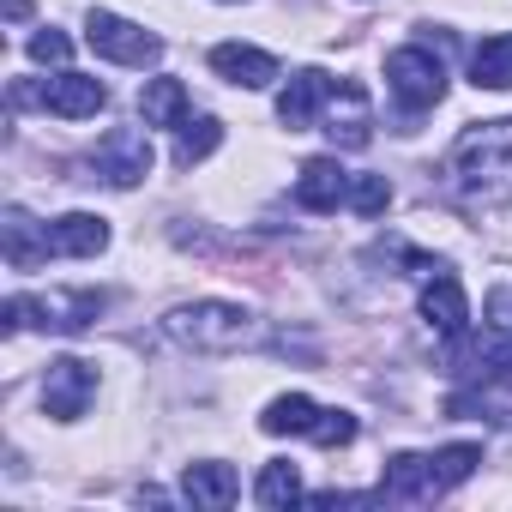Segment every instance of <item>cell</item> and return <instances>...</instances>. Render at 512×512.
Here are the masks:
<instances>
[{
  "label": "cell",
  "mask_w": 512,
  "mask_h": 512,
  "mask_svg": "<svg viewBox=\"0 0 512 512\" xmlns=\"http://www.w3.org/2000/svg\"><path fill=\"white\" fill-rule=\"evenodd\" d=\"M452 181L464 199L500 205L512 199V121H476L452 145Z\"/></svg>",
  "instance_id": "1"
},
{
  "label": "cell",
  "mask_w": 512,
  "mask_h": 512,
  "mask_svg": "<svg viewBox=\"0 0 512 512\" xmlns=\"http://www.w3.org/2000/svg\"><path fill=\"white\" fill-rule=\"evenodd\" d=\"M163 332L181 350H199V356H235L247 344H260V320L241 302H187L163 320Z\"/></svg>",
  "instance_id": "2"
},
{
  "label": "cell",
  "mask_w": 512,
  "mask_h": 512,
  "mask_svg": "<svg viewBox=\"0 0 512 512\" xmlns=\"http://www.w3.org/2000/svg\"><path fill=\"white\" fill-rule=\"evenodd\" d=\"M85 43H91L103 61H115V67H157V61H163V43H157L151 31H139L133 19L103 13V7L85 19Z\"/></svg>",
  "instance_id": "3"
},
{
  "label": "cell",
  "mask_w": 512,
  "mask_h": 512,
  "mask_svg": "<svg viewBox=\"0 0 512 512\" xmlns=\"http://www.w3.org/2000/svg\"><path fill=\"white\" fill-rule=\"evenodd\" d=\"M386 85H392V97L416 115V109H434V103L446 97V67H440L434 49H392V55H386Z\"/></svg>",
  "instance_id": "4"
},
{
  "label": "cell",
  "mask_w": 512,
  "mask_h": 512,
  "mask_svg": "<svg viewBox=\"0 0 512 512\" xmlns=\"http://www.w3.org/2000/svg\"><path fill=\"white\" fill-rule=\"evenodd\" d=\"M91 398H97V368L79 362V356H55L49 374H43V410L55 422H79L91 410Z\"/></svg>",
  "instance_id": "5"
},
{
  "label": "cell",
  "mask_w": 512,
  "mask_h": 512,
  "mask_svg": "<svg viewBox=\"0 0 512 512\" xmlns=\"http://www.w3.org/2000/svg\"><path fill=\"white\" fill-rule=\"evenodd\" d=\"M151 163H157V151H151V139H145L139 127H115V133H103V145H97V175H103L109 187H139V181L151 175Z\"/></svg>",
  "instance_id": "6"
},
{
  "label": "cell",
  "mask_w": 512,
  "mask_h": 512,
  "mask_svg": "<svg viewBox=\"0 0 512 512\" xmlns=\"http://www.w3.org/2000/svg\"><path fill=\"white\" fill-rule=\"evenodd\" d=\"M350 187H356V175L338 157H308L296 175V205L302 211H338V205H350Z\"/></svg>",
  "instance_id": "7"
},
{
  "label": "cell",
  "mask_w": 512,
  "mask_h": 512,
  "mask_svg": "<svg viewBox=\"0 0 512 512\" xmlns=\"http://www.w3.org/2000/svg\"><path fill=\"white\" fill-rule=\"evenodd\" d=\"M37 103H43L49 115H61V121H91V115L109 103V91H103V79H91V73H55V79L37 91Z\"/></svg>",
  "instance_id": "8"
},
{
  "label": "cell",
  "mask_w": 512,
  "mask_h": 512,
  "mask_svg": "<svg viewBox=\"0 0 512 512\" xmlns=\"http://www.w3.org/2000/svg\"><path fill=\"white\" fill-rule=\"evenodd\" d=\"M332 91H338V79H332V73L302 67V73L284 85V97H278V121H284L290 133H308V127H314V115H320V103H332Z\"/></svg>",
  "instance_id": "9"
},
{
  "label": "cell",
  "mask_w": 512,
  "mask_h": 512,
  "mask_svg": "<svg viewBox=\"0 0 512 512\" xmlns=\"http://www.w3.org/2000/svg\"><path fill=\"white\" fill-rule=\"evenodd\" d=\"M326 133H332L344 151H362V145L374 139V121H368V91H362L356 79H344V85L332 91V103H326Z\"/></svg>",
  "instance_id": "10"
},
{
  "label": "cell",
  "mask_w": 512,
  "mask_h": 512,
  "mask_svg": "<svg viewBox=\"0 0 512 512\" xmlns=\"http://www.w3.org/2000/svg\"><path fill=\"white\" fill-rule=\"evenodd\" d=\"M211 73L229 79V85H241V91H266L278 79V61L266 49H253V43H217L211 49Z\"/></svg>",
  "instance_id": "11"
},
{
  "label": "cell",
  "mask_w": 512,
  "mask_h": 512,
  "mask_svg": "<svg viewBox=\"0 0 512 512\" xmlns=\"http://www.w3.org/2000/svg\"><path fill=\"white\" fill-rule=\"evenodd\" d=\"M434 494H440L434 452H398V458H386L380 500H434Z\"/></svg>",
  "instance_id": "12"
},
{
  "label": "cell",
  "mask_w": 512,
  "mask_h": 512,
  "mask_svg": "<svg viewBox=\"0 0 512 512\" xmlns=\"http://www.w3.org/2000/svg\"><path fill=\"white\" fill-rule=\"evenodd\" d=\"M422 320L440 332V338H464L470 326V302H464V284L452 272H434L428 290H422Z\"/></svg>",
  "instance_id": "13"
},
{
  "label": "cell",
  "mask_w": 512,
  "mask_h": 512,
  "mask_svg": "<svg viewBox=\"0 0 512 512\" xmlns=\"http://www.w3.org/2000/svg\"><path fill=\"white\" fill-rule=\"evenodd\" d=\"M49 247L61 253V260H97V253L109 247V223L91 217V211H67L49 223Z\"/></svg>",
  "instance_id": "14"
},
{
  "label": "cell",
  "mask_w": 512,
  "mask_h": 512,
  "mask_svg": "<svg viewBox=\"0 0 512 512\" xmlns=\"http://www.w3.org/2000/svg\"><path fill=\"white\" fill-rule=\"evenodd\" d=\"M181 494L193 500V506H235V494H241V482H235V470L229 464H217V458H205V464H187L181 470Z\"/></svg>",
  "instance_id": "15"
},
{
  "label": "cell",
  "mask_w": 512,
  "mask_h": 512,
  "mask_svg": "<svg viewBox=\"0 0 512 512\" xmlns=\"http://www.w3.org/2000/svg\"><path fill=\"white\" fill-rule=\"evenodd\" d=\"M187 85L181 79H151L145 91H139V115H145V127H181L187 121Z\"/></svg>",
  "instance_id": "16"
},
{
  "label": "cell",
  "mask_w": 512,
  "mask_h": 512,
  "mask_svg": "<svg viewBox=\"0 0 512 512\" xmlns=\"http://www.w3.org/2000/svg\"><path fill=\"white\" fill-rule=\"evenodd\" d=\"M470 85L476 91H506L512 85V31L482 37V49L470 55Z\"/></svg>",
  "instance_id": "17"
},
{
  "label": "cell",
  "mask_w": 512,
  "mask_h": 512,
  "mask_svg": "<svg viewBox=\"0 0 512 512\" xmlns=\"http://www.w3.org/2000/svg\"><path fill=\"white\" fill-rule=\"evenodd\" d=\"M43 253H55V247H49V229L37 235V223L13 205V211H7V260H13V272H31Z\"/></svg>",
  "instance_id": "18"
},
{
  "label": "cell",
  "mask_w": 512,
  "mask_h": 512,
  "mask_svg": "<svg viewBox=\"0 0 512 512\" xmlns=\"http://www.w3.org/2000/svg\"><path fill=\"white\" fill-rule=\"evenodd\" d=\"M314 422H320V404H314V398H302V392L272 398V404H266V416H260V428H266V434H314Z\"/></svg>",
  "instance_id": "19"
},
{
  "label": "cell",
  "mask_w": 512,
  "mask_h": 512,
  "mask_svg": "<svg viewBox=\"0 0 512 512\" xmlns=\"http://www.w3.org/2000/svg\"><path fill=\"white\" fill-rule=\"evenodd\" d=\"M175 133H181V139H175V163H181V169L205 163V157H211V151L223 145V121H211V115H199V121L187 115V121H181Z\"/></svg>",
  "instance_id": "20"
},
{
  "label": "cell",
  "mask_w": 512,
  "mask_h": 512,
  "mask_svg": "<svg viewBox=\"0 0 512 512\" xmlns=\"http://www.w3.org/2000/svg\"><path fill=\"white\" fill-rule=\"evenodd\" d=\"M253 500H260V506H290V500H302V470L296 464H266L260 470V482H253Z\"/></svg>",
  "instance_id": "21"
},
{
  "label": "cell",
  "mask_w": 512,
  "mask_h": 512,
  "mask_svg": "<svg viewBox=\"0 0 512 512\" xmlns=\"http://www.w3.org/2000/svg\"><path fill=\"white\" fill-rule=\"evenodd\" d=\"M482 464V446H470V440H458V446H440L434 452V476H440V494L446 488H458V482H470V470Z\"/></svg>",
  "instance_id": "22"
},
{
  "label": "cell",
  "mask_w": 512,
  "mask_h": 512,
  "mask_svg": "<svg viewBox=\"0 0 512 512\" xmlns=\"http://www.w3.org/2000/svg\"><path fill=\"white\" fill-rule=\"evenodd\" d=\"M392 205V181L386 175H356V187H350V211L356 217H380Z\"/></svg>",
  "instance_id": "23"
},
{
  "label": "cell",
  "mask_w": 512,
  "mask_h": 512,
  "mask_svg": "<svg viewBox=\"0 0 512 512\" xmlns=\"http://www.w3.org/2000/svg\"><path fill=\"white\" fill-rule=\"evenodd\" d=\"M308 440H314V446H350V440H356V416H350V410H320V422H314Z\"/></svg>",
  "instance_id": "24"
},
{
  "label": "cell",
  "mask_w": 512,
  "mask_h": 512,
  "mask_svg": "<svg viewBox=\"0 0 512 512\" xmlns=\"http://www.w3.org/2000/svg\"><path fill=\"white\" fill-rule=\"evenodd\" d=\"M73 55V37H61V31H37L31 37V61H43V67H61Z\"/></svg>",
  "instance_id": "25"
},
{
  "label": "cell",
  "mask_w": 512,
  "mask_h": 512,
  "mask_svg": "<svg viewBox=\"0 0 512 512\" xmlns=\"http://www.w3.org/2000/svg\"><path fill=\"white\" fill-rule=\"evenodd\" d=\"M482 314H488V326H494L500 338H512V290H506V284L488 296V308H482Z\"/></svg>",
  "instance_id": "26"
},
{
  "label": "cell",
  "mask_w": 512,
  "mask_h": 512,
  "mask_svg": "<svg viewBox=\"0 0 512 512\" xmlns=\"http://www.w3.org/2000/svg\"><path fill=\"white\" fill-rule=\"evenodd\" d=\"M488 374H494L500 386H512V338H506L500 350H488Z\"/></svg>",
  "instance_id": "27"
},
{
  "label": "cell",
  "mask_w": 512,
  "mask_h": 512,
  "mask_svg": "<svg viewBox=\"0 0 512 512\" xmlns=\"http://www.w3.org/2000/svg\"><path fill=\"white\" fill-rule=\"evenodd\" d=\"M7 19L19 25V19H31V0H7Z\"/></svg>",
  "instance_id": "28"
}]
</instances>
